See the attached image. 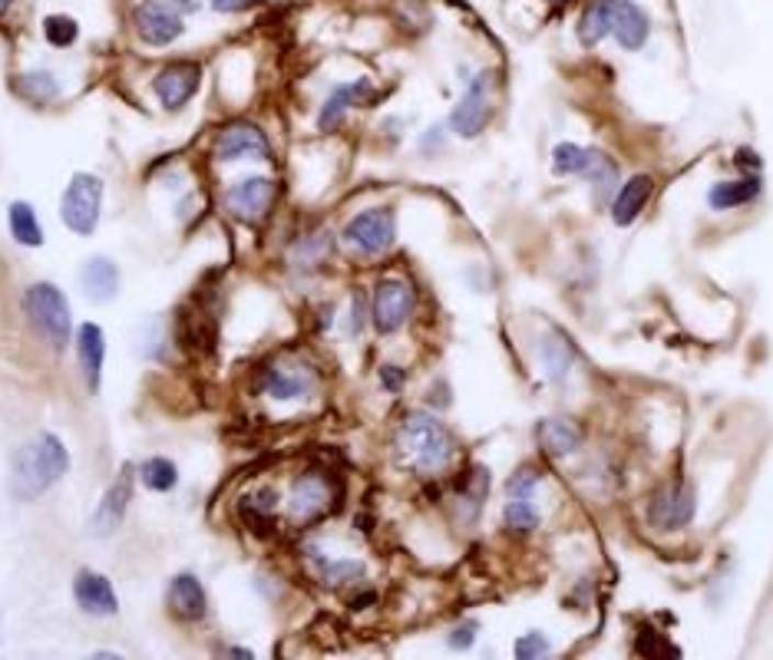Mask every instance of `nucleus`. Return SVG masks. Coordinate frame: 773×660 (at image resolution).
Listing matches in <instances>:
<instances>
[{
  "label": "nucleus",
  "mask_w": 773,
  "mask_h": 660,
  "mask_svg": "<svg viewBox=\"0 0 773 660\" xmlns=\"http://www.w3.org/2000/svg\"><path fill=\"white\" fill-rule=\"evenodd\" d=\"M417 294L407 281H380L373 291V327L380 334H394L414 314Z\"/></svg>",
  "instance_id": "nucleus-6"
},
{
  "label": "nucleus",
  "mask_w": 773,
  "mask_h": 660,
  "mask_svg": "<svg viewBox=\"0 0 773 660\" xmlns=\"http://www.w3.org/2000/svg\"><path fill=\"white\" fill-rule=\"evenodd\" d=\"M24 314L34 324V331L54 344V350H64L70 344L74 334V321H70V304L64 298V291L51 281H41L34 288H27L24 294Z\"/></svg>",
  "instance_id": "nucleus-4"
},
{
  "label": "nucleus",
  "mask_w": 773,
  "mask_h": 660,
  "mask_svg": "<svg viewBox=\"0 0 773 660\" xmlns=\"http://www.w3.org/2000/svg\"><path fill=\"white\" fill-rule=\"evenodd\" d=\"M130 499H133V466H123L120 479L110 485V492L100 499L97 505V515H93V532L97 535H113L120 525H123V515L130 508Z\"/></svg>",
  "instance_id": "nucleus-14"
},
{
  "label": "nucleus",
  "mask_w": 773,
  "mask_h": 660,
  "mask_svg": "<svg viewBox=\"0 0 773 660\" xmlns=\"http://www.w3.org/2000/svg\"><path fill=\"white\" fill-rule=\"evenodd\" d=\"M585 176L592 179V186H595V195H598V199H602L605 192H612V186L618 182V169H615V163H612L605 153H595V149H589Z\"/></svg>",
  "instance_id": "nucleus-28"
},
{
  "label": "nucleus",
  "mask_w": 773,
  "mask_h": 660,
  "mask_svg": "<svg viewBox=\"0 0 773 660\" xmlns=\"http://www.w3.org/2000/svg\"><path fill=\"white\" fill-rule=\"evenodd\" d=\"M651 179L648 176H635L628 186H621V192L615 195V205H612V219L615 225H631L638 219V212L645 209L648 195H651Z\"/></svg>",
  "instance_id": "nucleus-22"
},
{
  "label": "nucleus",
  "mask_w": 773,
  "mask_h": 660,
  "mask_svg": "<svg viewBox=\"0 0 773 660\" xmlns=\"http://www.w3.org/2000/svg\"><path fill=\"white\" fill-rule=\"evenodd\" d=\"M77 357H80V370L87 387L97 393L100 390V377H103V360H107V337L103 327L97 324H83L77 331Z\"/></svg>",
  "instance_id": "nucleus-17"
},
{
  "label": "nucleus",
  "mask_w": 773,
  "mask_h": 660,
  "mask_svg": "<svg viewBox=\"0 0 773 660\" xmlns=\"http://www.w3.org/2000/svg\"><path fill=\"white\" fill-rule=\"evenodd\" d=\"M503 518H506V525H509L513 532H519V535H526V532H533V528L539 525V512H536L526 499L509 502L506 512H503Z\"/></svg>",
  "instance_id": "nucleus-30"
},
{
  "label": "nucleus",
  "mask_w": 773,
  "mask_h": 660,
  "mask_svg": "<svg viewBox=\"0 0 773 660\" xmlns=\"http://www.w3.org/2000/svg\"><path fill=\"white\" fill-rule=\"evenodd\" d=\"M615 34V41L625 51H641L651 34V21L631 0H595L585 8L579 21V41L585 47H595L602 37Z\"/></svg>",
  "instance_id": "nucleus-2"
},
{
  "label": "nucleus",
  "mask_w": 773,
  "mask_h": 660,
  "mask_svg": "<svg viewBox=\"0 0 773 660\" xmlns=\"http://www.w3.org/2000/svg\"><path fill=\"white\" fill-rule=\"evenodd\" d=\"M215 159L238 163V159H271V143L255 123H228L215 139Z\"/></svg>",
  "instance_id": "nucleus-8"
},
{
  "label": "nucleus",
  "mask_w": 773,
  "mask_h": 660,
  "mask_svg": "<svg viewBox=\"0 0 773 660\" xmlns=\"http://www.w3.org/2000/svg\"><path fill=\"white\" fill-rule=\"evenodd\" d=\"M100 209H103V182L90 172H77L60 202L64 225L77 235H93L100 222Z\"/></svg>",
  "instance_id": "nucleus-5"
},
{
  "label": "nucleus",
  "mask_w": 773,
  "mask_h": 660,
  "mask_svg": "<svg viewBox=\"0 0 773 660\" xmlns=\"http://www.w3.org/2000/svg\"><path fill=\"white\" fill-rule=\"evenodd\" d=\"M77 34H80V31H77V21L64 18V14L44 21V37H47V44H54V47H70V44L77 41Z\"/></svg>",
  "instance_id": "nucleus-31"
},
{
  "label": "nucleus",
  "mask_w": 773,
  "mask_h": 660,
  "mask_svg": "<svg viewBox=\"0 0 773 660\" xmlns=\"http://www.w3.org/2000/svg\"><path fill=\"white\" fill-rule=\"evenodd\" d=\"M169 604L176 611V617L182 620H202L205 611H209V597H205V588L195 574H179L169 588Z\"/></svg>",
  "instance_id": "nucleus-18"
},
{
  "label": "nucleus",
  "mask_w": 773,
  "mask_h": 660,
  "mask_svg": "<svg viewBox=\"0 0 773 660\" xmlns=\"http://www.w3.org/2000/svg\"><path fill=\"white\" fill-rule=\"evenodd\" d=\"M552 4H565V0H552Z\"/></svg>",
  "instance_id": "nucleus-40"
},
{
  "label": "nucleus",
  "mask_w": 773,
  "mask_h": 660,
  "mask_svg": "<svg viewBox=\"0 0 773 660\" xmlns=\"http://www.w3.org/2000/svg\"><path fill=\"white\" fill-rule=\"evenodd\" d=\"M70 469V452L57 433H41L24 443L11 466V492L21 502L41 499L51 485H57Z\"/></svg>",
  "instance_id": "nucleus-1"
},
{
  "label": "nucleus",
  "mask_w": 773,
  "mask_h": 660,
  "mask_svg": "<svg viewBox=\"0 0 773 660\" xmlns=\"http://www.w3.org/2000/svg\"><path fill=\"white\" fill-rule=\"evenodd\" d=\"M367 97H370V83H367V80L337 87V90L327 97V103H324V110H321V116H317V126H321L324 133H331L334 126H340L344 113H347L350 107H357L360 100H367Z\"/></svg>",
  "instance_id": "nucleus-21"
},
{
  "label": "nucleus",
  "mask_w": 773,
  "mask_h": 660,
  "mask_svg": "<svg viewBox=\"0 0 773 660\" xmlns=\"http://www.w3.org/2000/svg\"><path fill=\"white\" fill-rule=\"evenodd\" d=\"M11 235L27 245V248H41L44 245V228L37 222V212L31 202H14L11 205Z\"/></svg>",
  "instance_id": "nucleus-24"
},
{
  "label": "nucleus",
  "mask_w": 773,
  "mask_h": 660,
  "mask_svg": "<svg viewBox=\"0 0 773 660\" xmlns=\"http://www.w3.org/2000/svg\"><path fill=\"white\" fill-rule=\"evenodd\" d=\"M536 485H539V472H536V469H519V472L509 479V492H513L516 499H529V492H536Z\"/></svg>",
  "instance_id": "nucleus-35"
},
{
  "label": "nucleus",
  "mask_w": 773,
  "mask_h": 660,
  "mask_svg": "<svg viewBox=\"0 0 773 660\" xmlns=\"http://www.w3.org/2000/svg\"><path fill=\"white\" fill-rule=\"evenodd\" d=\"M394 215L386 209H370V212H360L357 219H350V225L344 228V238L363 251V255H380L394 245Z\"/></svg>",
  "instance_id": "nucleus-7"
},
{
  "label": "nucleus",
  "mask_w": 773,
  "mask_h": 660,
  "mask_svg": "<svg viewBox=\"0 0 773 660\" xmlns=\"http://www.w3.org/2000/svg\"><path fill=\"white\" fill-rule=\"evenodd\" d=\"M199 80H202L199 64H192V60H176V64H169V67H163V70L156 74L153 90H156V97H159V103H163L166 110H182V107L195 97Z\"/></svg>",
  "instance_id": "nucleus-10"
},
{
  "label": "nucleus",
  "mask_w": 773,
  "mask_h": 660,
  "mask_svg": "<svg viewBox=\"0 0 773 660\" xmlns=\"http://www.w3.org/2000/svg\"><path fill=\"white\" fill-rule=\"evenodd\" d=\"M579 439L582 436L569 420H549L542 426V446L549 452H572V449H579Z\"/></svg>",
  "instance_id": "nucleus-26"
},
{
  "label": "nucleus",
  "mask_w": 773,
  "mask_h": 660,
  "mask_svg": "<svg viewBox=\"0 0 773 660\" xmlns=\"http://www.w3.org/2000/svg\"><path fill=\"white\" fill-rule=\"evenodd\" d=\"M397 443H401V452L407 456V462L417 472H437L453 456V436L430 413H411L401 423Z\"/></svg>",
  "instance_id": "nucleus-3"
},
{
  "label": "nucleus",
  "mask_w": 773,
  "mask_h": 660,
  "mask_svg": "<svg viewBox=\"0 0 773 660\" xmlns=\"http://www.w3.org/2000/svg\"><path fill=\"white\" fill-rule=\"evenodd\" d=\"M490 116H493V107H490V77H477V80L467 87L463 100L457 103V110H453V116H450V126H453L457 136L473 139V136L483 133V126L490 123Z\"/></svg>",
  "instance_id": "nucleus-11"
},
{
  "label": "nucleus",
  "mask_w": 773,
  "mask_h": 660,
  "mask_svg": "<svg viewBox=\"0 0 773 660\" xmlns=\"http://www.w3.org/2000/svg\"><path fill=\"white\" fill-rule=\"evenodd\" d=\"M691 515H694V495L684 485L661 489L648 505V518L654 528H684Z\"/></svg>",
  "instance_id": "nucleus-15"
},
{
  "label": "nucleus",
  "mask_w": 773,
  "mask_h": 660,
  "mask_svg": "<svg viewBox=\"0 0 773 660\" xmlns=\"http://www.w3.org/2000/svg\"><path fill=\"white\" fill-rule=\"evenodd\" d=\"M542 360H546V367H549V373L556 380L565 377V370H569V347H565V340H546L542 344Z\"/></svg>",
  "instance_id": "nucleus-33"
},
{
  "label": "nucleus",
  "mask_w": 773,
  "mask_h": 660,
  "mask_svg": "<svg viewBox=\"0 0 773 660\" xmlns=\"http://www.w3.org/2000/svg\"><path fill=\"white\" fill-rule=\"evenodd\" d=\"M80 284H83V291H87L90 301L107 304V301H113L116 291H120V268H116L110 258H90V261L83 265V271H80Z\"/></svg>",
  "instance_id": "nucleus-19"
},
{
  "label": "nucleus",
  "mask_w": 773,
  "mask_h": 660,
  "mask_svg": "<svg viewBox=\"0 0 773 660\" xmlns=\"http://www.w3.org/2000/svg\"><path fill=\"white\" fill-rule=\"evenodd\" d=\"M549 653V640L542 634H526L516 640V657L519 660H533V657H546Z\"/></svg>",
  "instance_id": "nucleus-34"
},
{
  "label": "nucleus",
  "mask_w": 773,
  "mask_h": 660,
  "mask_svg": "<svg viewBox=\"0 0 773 660\" xmlns=\"http://www.w3.org/2000/svg\"><path fill=\"white\" fill-rule=\"evenodd\" d=\"M585 163H589V149H579L572 143H562L552 149V169L556 176H575V172H585Z\"/></svg>",
  "instance_id": "nucleus-29"
},
{
  "label": "nucleus",
  "mask_w": 773,
  "mask_h": 660,
  "mask_svg": "<svg viewBox=\"0 0 773 660\" xmlns=\"http://www.w3.org/2000/svg\"><path fill=\"white\" fill-rule=\"evenodd\" d=\"M139 479H143V485L153 489V492H169V489H176V482H179V469H176L172 459L156 456V459H146V462H143Z\"/></svg>",
  "instance_id": "nucleus-25"
},
{
  "label": "nucleus",
  "mask_w": 773,
  "mask_h": 660,
  "mask_svg": "<svg viewBox=\"0 0 773 660\" xmlns=\"http://www.w3.org/2000/svg\"><path fill=\"white\" fill-rule=\"evenodd\" d=\"M473 640H477V624H460V627L450 634V647H453V650H467Z\"/></svg>",
  "instance_id": "nucleus-36"
},
{
  "label": "nucleus",
  "mask_w": 773,
  "mask_h": 660,
  "mask_svg": "<svg viewBox=\"0 0 773 660\" xmlns=\"http://www.w3.org/2000/svg\"><path fill=\"white\" fill-rule=\"evenodd\" d=\"M757 192H760V179L750 176V179H740V182H720V186H714L710 195H707V202H710V209L727 212V209L747 205L750 199H757Z\"/></svg>",
  "instance_id": "nucleus-23"
},
{
  "label": "nucleus",
  "mask_w": 773,
  "mask_h": 660,
  "mask_svg": "<svg viewBox=\"0 0 773 660\" xmlns=\"http://www.w3.org/2000/svg\"><path fill=\"white\" fill-rule=\"evenodd\" d=\"M74 597L77 604L93 614V617H113L120 611V597L110 584V578L97 574V571H80L74 581Z\"/></svg>",
  "instance_id": "nucleus-16"
},
{
  "label": "nucleus",
  "mask_w": 773,
  "mask_h": 660,
  "mask_svg": "<svg viewBox=\"0 0 773 660\" xmlns=\"http://www.w3.org/2000/svg\"><path fill=\"white\" fill-rule=\"evenodd\" d=\"M133 24H136L139 41H146L149 47H166V44L179 41L186 31L182 18L166 4V0H146V4H139L133 14Z\"/></svg>",
  "instance_id": "nucleus-9"
},
{
  "label": "nucleus",
  "mask_w": 773,
  "mask_h": 660,
  "mask_svg": "<svg viewBox=\"0 0 773 660\" xmlns=\"http://www.w3.org/2000/svg\"><path fill=\"white\" fill-rule=\"evenodd\" d=\"M8 8H11V0H0V14H4Z\"/></svg>",
  "instance_id": "nucleus-39"
},
{
  "label": "nucleus",
  "mask_w": 773,
  "mask_h": 660,
  "mask_svg": "<svg viewBox=\"0 0 773 660\" xmlns=\"http://www.w3.org/2000/svg\"><path fill=\"white\" fill-rule=\"evenodd\" d=\"M383 387H391V390H401L404 387V373L397 367H383Z\"/></svg>",
  "instance_id": "nucleus-38"
},
{
  "label": "nucleus",
  "mask_w": 773,
  "mask_h": 660,
  "mask_svg": "<svg viewBox=\"0 0 773 660\" xmlns=\"http://www.w3.org/2000/svg\"><path fill=\"white\" fill-rule=\"evenodd\" d=\"M334 499H337V489L324 472H304L291 489V515L301 522L317 518L334 505Z\"/></svg>",
  "instance_id": "nucleus-13"
},
{
  "label": "nucleus",
  "mask_w": 773,
  "mask_h": 660,
  "mask_svg": "<svg viewBox=\"0 0 773 660\" xmlns=\"http://www.w3.org/2000/svg\"><path fill=\"white\" fill-rule=\"evenodd\" d=\"M261 387L275 400H298L314 390V377L304 367H268L261 377Z\"/></svg>",
  "instance_id": "nucleus-20"
},
{
  "label": "nucleus",
  "mask_w": 773,
  "mask_h": 660,
  "mask_svg": "<svg viewBox=\"0 0 773 660\" xmlns=\"http://www.w3.org/2000/svg\"><path fill=\"white\" fill-rule=\"evenodd\" d=\"M255 4H261V0H212V8H215V11H222V14L248 11V8H255Z\"/></svg>",
  "instance_id": "nucleus-37"
},
{
  "label": "nucleus",
  "mask_w": 773,
  "mask_h": 660,
  "mask_svg": "<svg viewBox=\"0 0 773 660\" xmlns=\"http://www.w3.org/2000/svg\"><path fill=\"white\" fill-rule=\"evenodd\" d=\"M21 93H24V100H31V103H37V107H44V103H51V100H57L60 97V83H57V77L54 74H27V77H21Z\"/></svg>",
  "instance_id": "nucleus-27"
},
{
  "label": "nucleus",
  "mask_w": 773,
  "mask_h": 660,
  "mask_svg": "<svg viewBox=\"0 0 773 660\" xmlns=\"http://www.w3.org/2000/svg\"><path fill=\"white\" fill-rule=\"evenodd\" d=\"M275 202V182L271 179H261V176H251V179H242L235 182L228 192H225V205L235 219L242 222H261L268 215Z\"/></svg>",
  "instance_id": "nucleus-12"
},
{
  "label": "nucleus",
  "mask_w": 773,
  "mask_h": 660,
  "mask_svg": "<svg viewBox=\"0 0 773 660\" xmlns=\"http://www.w3.org/2000/svg\"><path fill=\"white\" fill-rule=\"evenodd\" d=\"M321 578H324L327 584H347V581L363 578V564H360V561H327L324 571H321Z\"/></svg>",
  "instance_id": "nucleus-32"
}]
</instances>
